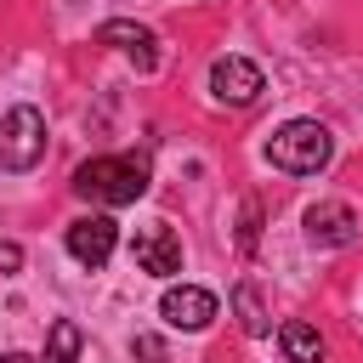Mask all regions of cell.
Here are the masks:
<instances>
[{"label": "cell", "mask_w": 363, "mask_h": 363, "mask_svg": "<svg viewBox=\"0 0 363 363\" xmlns=\"http://www.w3.org/2000/svg\"><path fill=\"white\" fill-rule=\"evenodd\" d=\"M74 193H79V199H96V204H108V210L136 204V199L147 193V159H136V153L85 159V164L74 170Z\"/></svg>", "instance_id": "cell-1"}, {"label": "cell", "mask_w": 363, "mask_h": 363, "mask_svg": "<svg viewBox=\"0 0 363 363\" xmlns=\"http://www.w3.org/2000/svg\"><path fill=\"white\" fill-rule=\"evenodd\" d=\"M278 346H284L289 363H323V335H318L306 318H289V323L278 329Z\"/></svg>", "instance_id": "cell-10"}, {"label": "cell", "mask_w": 363, "mask_h": 363, "mask_svg": "<svg viewBox=\"0 0 363 363\" xmlns=\"http://www.w3.org/2000/svg\"><path fill=\"white\" fill-rule=\"evenodd\" d=\"M0 363H34L28 352H0Z\"/></svg>", "instance_id": "cell-16"}, {"label": "cell", "mask_w": 363, "mask_h": 363, "mask_svg": "<svg viewBox=\"0 0 363 363\" xmlns=\"http://www.w3.org/2000/svg\"><path fill=\"white\" fill-rule=\"evenodd\" d=\"M255 238H261V204L244 199V210H238V250L255 255Z\"/></svg>", "instance_id": "cell-13"}, {"label": "cell", "mask_w": 363, "mask_h": 363, "mask_svg": "<svg viewBox=\"0 0 363 363\" xmlns=\"http://www.w3.org/2000/svg\"><path fill=\"white\" fill-rule=\"evenodd\" d=\"M329 153H335V136L318 119H289V125H278L267 136V159L278 170H289V176H318L329 164Z\"/></svg>", "instance_id": "cell-2"}, {"label": "cell", "mask_w": 363, "mask_h": 363, "mask_svg": "<svg viewBox=\"0 0 363 363\" xmlns=\"http://www.w3.org/2000/svg\"><path fill=\"white\" fill-rule=\"evenodd\" d=\"M233 312H238V329L244 335H267V306H261V289L250 278L233 289Z\"/></svg>", "instance_id": "cell-12"}, {"label": "cell", "mask_w": 363, "mask_h": 363, "mask_svg": "<svg viewBox=\"0 0 363 363\" xmlns=\"http://www.w3.org/2000/svg\"><path fill=\"white\" fill-rule=\"evenodd\" d=\"M130 352H136V357H147V363H164V340H159V335H136V340H130Z\"/></svg>", "instance_id": "cell-15"}, {"label": "cell", "mask_w": 363, "mask_h": 363, "mask_svg": "<svg viewBox=\"0 0 363 363\" xmlns=\"http://www.w3.org/2000/svg\"><path fill=\"white\" fill-rule=\"evenodd\" d=\"M306 238H312V244H323V250L357 244V216H352V204H340V199L312 204V210H306Z\"/></svg>", "instance_id": "cell-9"}, {"label": "cell", "mask_w": 363, "mask_h": 363, "mask_svg": "<svg viewBox=\"0 0 363 363\" xmlns=\"http://www.w3.org/2000/svg\"><path fill=\"white\" fill-rule=\"evenodd\" d=\"M79 346H85V329L74 318H57L45 329V357L40 363H79Z\"/></svg>", "instance_id": "cell-11"}, {"label": "cell", "mask_w": 363, "mask_h": 363, "mask_svg": "<svg viewBox=\"0 0 363 363\" xmlns=\"http://www.w3.org/2000/svg\"><path fill=\"white\" fill-rule=\"evenodd\" d=\"M130 255H136V267H142V272H153V278L182 272V238H176V227H170V221H147V227H136Z\"/></svg>", "instance_id": "cell-5"}, {"label": "cell", "mask_w": 363, "mask_h": 363, "mask_svg": "<svg viewBox=\"0 0 363 363\" xmlns=\"http://www.w3.org/2000/svg\"><path fill=\"white\" fill-rule=\"evenodd\" d=\"M45 159V113L34 102L6 108L0 119V170H34Z\"/></svg>", "instance_id": "cell-3"}, {"label": "cell", "mask_w": 363, "mask_h": 363, "mask_svg": "<svg viewBox=\"0 0 363 363\" xmlns=\"http://www.w3.org/2000/svg\"><path fill=\"white\" fill-rule=\"evenodd\" d=\"M113 244H119V221L113 216H79V221H68V255L79 267H91V272L108 267Z\"/></svg>", "instance_id": "cell-6"}, {"label": "cell", "mask_w": 363, "mask_h": 363, "mask_svg": "<svg viewBox=\"0 0 363 363\" xmlns=\"http://www.w3.org/2000/svg\"><path fill=\"white\" fill-rule=\"evenodd\" d=\"M210 91H216V102H227V108H250V102L267 91V79H261V68H255L250 57H216V62H210Z\"/></svg>", "instance_id": "cell-4"}, {"label": "cell", "mask_w": 363, "mask_h": 363, "mask_svg": "<svg viewBox=\"0 0 363 363\" xmlns=\"http://www.w3.org/2000/svg\"><path fill=\"white\" fill-rule=\"evenodd\" d=\"M17 272H23V244L0 238V278H17Z\"/></svg>", "instance_id": "cell-14"}, {"label": "cell", "mask_w": 363, "mask_h": 363, "mask_svg": "<svg viewBox=\"0 0 363 363\" xmlns=\"http://www.w3.org/2000/svg\"><path fill=\"white\" fill-rule=\"evenodd\" d=\"M159 318L170 323V329H204L210 318H216V295L210 289H199V284H170L164 295H159Z\"/></svg>", "instance_id": "cell-8"}, {"label": "cell", "mask_w": 363, "mask_h": 363, "mask_svg": "<svg viewBox=\"0 0 363 363\" xmlns=\"http://www.w3.org/2000/svg\"><path fill=\"white\" fill-rule=\"evenodd\" d=\"M96 40H102V45H113V51H125V57L136 62V74H153V68H159V34H153L147 23L108 17V23L96 28Z\"/></svg>", "instance_id": "cell-7"}]
</instances>
